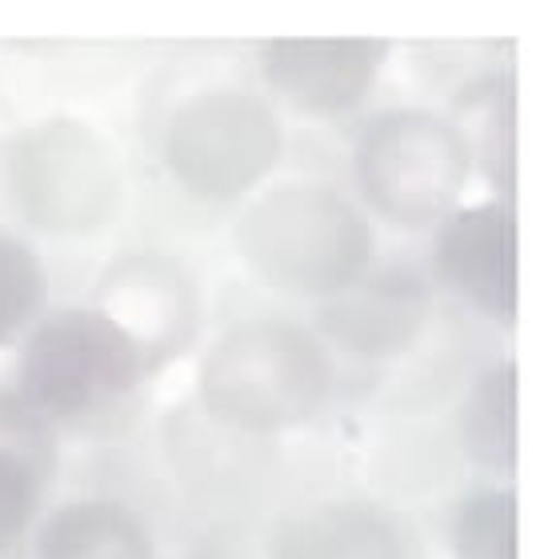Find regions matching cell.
Returning <instances> with one entry per match:
<instances>
[{
  "mask_svg": "<svg viewBox=\"0 0 552 559\" xmlns=\"http://www.w3.org/2000/svg\"><path fill=\"white\" fill-rule=\"evenodd\" d=\"M469 168V136L433 112H388L368 124L356 148V180L368 204L397 224L445 216Z\"/></svg>",
  "mask_w": 552,
  "mask_h": 559,
  "instance_id": "5b68a950",
  "label": "cell"
},
{
  "mask_svg": "<svg viewBox=\"0 0 552 559\" xmlns=\"http://www.w3.org/2000/svg\"><path fill=\"white\" fill-rule=\"evenodd\" d=\"M144 348L117 316L69 308L36 328L21 356L28 408L52 419H81L117 404L141 384Z\"/></svg>",
  "mask_w": 552,
  "mask_h": 559,
  "instance_id": "3957f363",
  "label": "cell"
},
{
  "mask_svg": "<svg viewBox=\"0 0 552 559\" xmlns=\"http://www.w3.org/2000/svg\"><path fill=\"white\" fill-rule=\"evenodd\" d=\"M428 320V292L409 272H380L356 280L320 308V328L344 352L356 356H397L421 336Z\"/></svg>",
  "mask_w": 552,
  "mask_h": 559,
  "instance_id": "9c48e42d",
  "label": "cell"
},
{
  "mask_svg": "<svg viewBox=\"0 0 552 559\" xmlns=\"http://www.w3.org/2000/svg\"><path fill=\"white\" fill-rule=\"evenodd\" d=\"M33 559H153V539L129 508L81 500L48 515Z\"/></svg>",
  "mask_w": 552,
  "mask_h": 559,
  "instance_id": "8fae6325",
  "label": "cell"
},
{
  "mask_svg": "<svg viewBox=\"0 0 552 559\" xmlns=\"http://www.w3.org/2000/svg\"><path fill=\"white\" fill-rule=\"evenodd\" d=\"M272 559H409L400 527L365 503H325L272 536Z\"/></svg>",
  "mask_w": 552,
  "mask_h": 559,
  "instance_id": "30bf717a",
  "label": "cell"
},
{
  "mask_svg": "<svg viewBox=\"0 0 552 559\" xmlns=\"http://www.w3.org/2000/svg\"><path fill=\"white\" fill-rule=\"evenodd\" d=\"M48 296V280L28 245L0 236V344H9L33 324Z\"/></svg>",
  "mask_w": 552,
  "mask_h": 559,
  "instance_id": "9a60e30c",
  "label": "cell"
},
{
  "mask_svg": "<svg viewBox=\"0 0 552 559\" xmlns=\"http://www.w3.org/2000/svg\"><path fill=\"white\" fill-rule=\"evenodd\" d=\"M165 156L180 188L200 200H233L260 185L281 156L272 108L240 88L200 93L177 108Z\"/></svg>",
  "mask_w": 552,
  "mask_h": 559,
  "instance_id": "8992f818",
  "label": "cell"
},
{
  "mask_svg": "<svg viewBox=\"0 0 552 559\" xmlns=\"http://www.w3.org/2000/svg\"><path fill=\"white\" fill-rule=\"evenodd\" d=\"M385 57V40H272L260 48V69L296 112L332 117L373 88Z\"/></svg>",
  "mask_w": 552,
  "mask_h": 559,
  "instance_id": "ba28073f",
  "label": "cell"
},
{
  "mask_svg": "<svg viewBox=\"0 0 552 559\" xmlns=\"http://www.w3.org/2000/svg\"><path fill=\"white\" fill-rule=\"evenodd\" d=\"M12 197L48 236H89L117 216L125 176L105 140L81 120H45L12 148Z\"/></svg>",
  "mask_w": 552,
  "mask_h": 559,
  "instance_id": "277c9868",
  "label": "cell"
},
{
  "mask_svg": "<svg viewBox=\"0 0 552 559\" xmlns=\"http://www.w3.org/2000/svg\"><path fill=\"white\" fill-rule=\"evenodd\" d=\"M236 252L269 288L332 300L365 276L373 233L341 192L289 185L236 221Z\"/></svg>",
  "mask_w": 552,
  "mask_h": 559,
  "instance_id": "6da1fadb",
  "label": "cell"
},
{
  "mask_svg": "<svg viewBox=\"0 0 552 559\" xmlns=\"http://www.w3.org/2000/svg\"><path fill=\"white\" fill-rule=\"evenodd\" d=\"M460 559H517V496L505 488L472 496L457 515Z\"/></svg>",
  "mask_w": 552,
  "mask_h": 559,
  "instance_id": "5bb4252c",
  "label": "cell"
},
{
  "mask_svg": "<svg viewBox=\"0 0 552 559\" xmlns=\"http://www.w3.org/2000/svg\"><path fill=\"white\" fill-rule=\"evenodd\" d=\"M436 272L496 324L517 320V221L508 204H477L448 216L436 236Z\"/></svg>",
  "mask_w": 552,
  "mask_h": 559,
  "instance_id": "52a82bcc",
  "label": "cell"
},
{
  "mask_svg": "<svg viewBox=\"0 0 552 559\" xmlns=\"http://www.w3.org/2000/svg\"><path fill=\"white\" fill-rule=\"evenodd\" d=\"M332 392V364L317 336L281 320L224 332L204 356L200 396L221 424L281 431L313 419Z\"/></svg>",
  "mask_w": 552,
  "mask_h": 559,
  "instance_id": "7a4b0ae2",
  "label": "cell"
},
{
  "mask_svg": "<svg viewBox=\"0 0 552 559\" xmlns=\"http://www.w3.org/2000/svg\"><path fill=\"white\" fill-rule=\"evenodd\" d=\"M465 443L489 472L517 467V368L496 364L465 404Z\"/></svg>",
  "mask_w": 552,
  "mask_h": 559,
  "instance_id": "4fadbf2b",
  "label": "cell"
},
{
  "mask_svg": "<svg viewBox=\"0 0 552 559\" xmlns=\"http://www.w3.org/2000/svg\"><path fill=\"white\" fill-rule=\"evenodd\" d=\"M36 452H45L36 440V419L0 404V559H21L28 544L40 503Z\"/></svg>",
  "mask_w": 552,
  "mask_h": 559,
  "instance_id": "7c38bea8",
  "label": "cell"
},
{
  "mask_svg": "<svg viewBox=\"0 0 552 559\" xmlns=\"http://www.w3.org/2000/svg\"><path fill=\"white\" fill-rule=\"evenodd\" d=\"M197 559H212V556H197Z\"/></svg>",
  "mask_w": 552,
  "mask_h": 559,
  "instance_id": "2e32d148",
  "label": "cell"
}]
</instances>
